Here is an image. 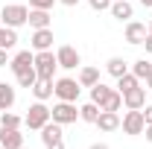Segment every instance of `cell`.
<instances>
[{"label": "cell", "instance_id": "obj_1", "mask_svg": "<svg viewBox=\"0 0 152 149\" xmlns=\"http://www.w3.org/2000/svg\"><path fill=\"white\" fill-rule=\"evenodd\" d=\"M26 20H29V9H26L23 3H6V6L0 9V23H3V26L20 29Z\"/></svg>", "mask_w": 152, "mask_h": 149}, {"label": "cell", "instance_id": "obj_2", "mask_svg": "<svg viewBox=\"0 0 152 149\" xmlns=\"http://www.w3.org/2000/svg\"><path fill=\"white\" fill-rule=\"evenodd\" d=\"M56 70H58V61H56V53H53V50L35 53V73H38V79L56 82Z\"/></svg>", "mask_w": 152, "mask_h": 149}, {"label": "cell", "instance_id": "obj_3", "mask_svg": "<svg viewBox=\"0 0 152 149\" xmlns=\"http://www.w3.org/2000/svg\"><path fill=\"white\" fill-rule=\"evenodd\" d=\"M50 123V108L44 105V102H32L29 108H26V117H23V126L26 129H32V131H41L44 126Z\"/></svg>", "mask_w": 152, "mask_h": 149}, {"label": "cell", "instance_id": "obj_4", "mask_svg": "<svg viewBox=\"0 0 152 149\" xmlns=\"http://www.w3.org/2000/svg\"><path fill=\"white\" fill-rule=\"evenodd\" d=\"M79 91H82V85L76 79H70V76H61V79L53 82V93H56L61 102H76L79 99Z\"/></svg>", "mask_w": 152, "mask_h": 149}, {"label": "cell", "instance_id": "obj_5", "mask_svg": "<svg viewBox=\"0 0 152 149\" xmlns=\"http://www.w3.org/2000/svg\"><path fill=\"white\" fill-rule=\"evenodd\" d=\"M50 120L58 123V126L76 123V120H79V108H76V102H61V99H58L56 105L50 108Z\"/></svg>", "mask_w": 152, "mask_h": 149}, {"label": "cell", "instance_id": "obj_6", "mask_svg": "<svg viewBox=\"0 0 152 149\" xmlns=\"http://www.w3.org/2000/svg\"><path fill=\"white\" fill-rule=\"evenodd\" d=\"M120 129L126 131V134H143L146 129V120H143V111L140 108H129V111L123 114V120H120Z\"/></svg>", "mask_w": 152, "mask_h": 149}, {"label": "cell", "instance_id": "obj_7", "mask_svg": "<svg viewBox=\"0 0 152 149\" xmlns=\"http://www.w3.org/2000/svg\"><path fill=\"white\" fill-rule=\"evenodd\" d=\"M56 61H58V67H64V70H76V67L82 64V56H79L76 47L64 44V47H58V50H56Z\"/></svg>", "mask_w": 152, "mask_h": 149}, {"label": "cell", "instance_id": "obj_8", "mask_svg": "<svg viewBox=\"0 0 152 149\" xmlns=\"http://www.w3.org/2000/svg\"><path fill=\"white\" fill-rule=\"evenodd\" d=\"M9 67H12V73H15V76L32 70V67H35V53H32V50H20V53H15L12 61H9Z\"/></svg>", "mask_w": 152, "mask_h": 149}, {"label": "cell", "instance_id": "obj_9", "mask_svg": "<svg viewBox=\"0 0 152 149\" xmlns=\"http://www.w3.org/2000/svg\"><path fill=\"white\" fill-rule=\"evenodd\" d=\"M149 35V29H146V23H140V20H126V41L129 44H143V38Z\"/></svg>", "mask_w": 152, "mask_h": 149}, {"label": "cell", "instance_id": "obj_10", "mask_svg": "<svg viewBox=\"0 0 152 149\" xmlns=\"http://www.w3.org/2000/svg\"><path fill=\"white\" fill-rule=\"evenodd\" d=\"M94 126L99 131H117L120 129V114L117 111H102V108H99V117H96Z\"/></svg>", "mask_w": 152, "mask_h": 149}, {"label": "cell", "instance_id": "obj_11", "mask_svg": "<svg viewBox=\"0 0 152 149\" xmlns=\"http://www.w3.org/2000/svg\"><path fill=\"white\" fill-rule=\"evenodd\" d=\"M0 146L3 149H20L23 146L20 129H3V126H0Z\"/></svg>", "mask_w": 152, "mask_h": 149}, {"label": "cell", "instance_id": "obj_12", "mask_svg": "<svg viewBox=\"0 0 152 149\" xmlns=\"http://www.w3.org/2000/svg\"><path fill=\"white\" fill-rule=\"evenodd\" d=\"M41 50H53V29H35L32 32V53H41Z\"/></svg>", "mask_w": 152, "mask_h": 149}, {"label": "cell", "instance_id": "obj_13", "mask_svg": "<svg viewBox=\"0 0 152 149\" xmlns=\"http://www.w3.org/2000/svg\"><path fill=\"white\" fill-rule=\"evenodd\" d=\"M123 105L126 108H143L146 105V88H134V91H129V93H123Z\"/></svg>", "mask_w": 152, "mask_h": 149}, {"label": "cell", "instance_id": "obj_14", "mask_svg": "<svg viewBox=\"0 0 152 149\" xmlns=\"http://www.w3.org/2000/svg\"><path fill=\"white\" fill-rule=\"evenodd\" d=\"M108 12H111V18H117V20H132V15H134V6L129 3V0H114Z\"/></svg>", "mask_w": 152, "mask_h": 149}, {"label": "cell", "instance_id": "obj_15", "mask_svg": "<svg viewBox=\"0 0 152 149\" xmlns=\"http://www.w3.org/2000/svg\"><path fill=\"white\" fill-rule=\"evenodd\" d=\"M32 29H47L50 23H53V18H50V12L47 9H29V20H26Z\"/></svg>", "mask_w": 152, "mask_h": 149}, {"label": "cell", "instance_id": "obj_16", "mask_svg": "<svg viewBox=\"0 0 152 149\" xmlns=\"http://www.w3.org/2000/svg\"><path fill=\"white\" fill-rule=\"evenodd\" d=\"M41 140H44V146H50V143H58V140H64V134H61V126L58 123H47L44 129H41Z\"/></svg>", "mask_w": 152, "mask_h": 149}, {"label": "cell", "instance_id": "obj_17", "mask_svg": "<svg viewBox=\"0 0 152 149\" xmlns=\"http://www.w3.org/2000/svg\"><path fill=\"white\" fill-rule=\"evenodd\" d=\"M15 99H18L15 88H12L9 82H0V111H9V108L15 105Z\"/></svg>", "mask_w": 152, "mask_h": 149}, {"label": "cell", "instance_id": "obj_18", "mask_svg": "<svg viewBox=\"0 0 152 149\" xmlns=\"http://www.w3.org/2000/svg\"><path fill=\"white\" fill-rule=\"evenodd\" d=\"M105 70H108L114 79H120L123 73H129V61H126V58H120V56H111L108 61H105Z\"/></svg>", "mask_w": 152, "mask_h": 149}, {"label": "cell", "instance_id": "obj_19", "mask_svg": "<svg viewBox=\"0 0 152 149\" xmlns=\"http://www.w3.org/2000/svg\"><path fill=\"white\" fill-rule=\"evenodd\" d=\"M29 91L35 93V99H38V102H47V99L53 96V82H47V79H38V82L32 85V88H29Z\"/></svg>", "mask_w": 152, "mask_h": 149}, {"label": "cell", "instance_id": "obj_20", "mask_svg": "<svg viewBox=\"0 0 152 149\" xmlns=\"http://www.w3.org/2000/svg\"><path fill=\"white\" fill-rule=\"evenodd\" d=\"M15 44H18V29L0 23V50H12Z\"/></svg>", "mask_w": 152, "mask_h": 149}, {"label": "cell", "instance_id": "obj_21", "mask_svg": "<svg viewBox=\"0 0 152 149\" xmlns=\"http://www.w3.org/2000/svg\"><path fill=\"white\" fill-rule=\"evenodd\" d=\"M76 82H79L82 88H94L96 82H99V70H96V67H82Z\"/></svg>", "mask_w": 152, "mask_h": 149}, {"label": "cell", "instance_id": "obj_22", "mask_svg": "<svg viewBox=\"0 0 152 149\" xmlns=\"http://www.w3.org/2000/svg\"><path fill=\"white\" fill-rule=\"evenodd\" d=\"M111 91H114V88H108L105 82H96L94 88H91V102H96V105L102 108V102H105V99L111 96Z\"/></svg>", "mask_w": 152, "mask_h": 149}, {"label": "cell", "instance_id": "obj_23", "mask_svg": "<svg viewBox=\"0 0 152 149\" xmlns=\"http://www.w3.org/2000/svg\"><path fill=\"white\" fill-rule=\"evenodd\" d=\"M137 85H140V79H137V76H134L132 70H129V73H123L120 79H117V91H120V93H129V91H134Z\"/></svg>", "mask_w": 152, "mask_h": 149}, {"label": "cell", "instance_id": "obj_24", "mask_svg": "<svg viewBox=\"0 0 152 149\" xmlns=\"http://www.w3.org/2000/svg\"><path fill=\"white\" fill-rule=\"evenodd\" d=\"M96 117H99V105H96V102H85V105H79V120H85V123H96Z\"/></svg>", "mask_w": 152, "mask_h": 149}, {"label": "cell", "instance_id": "obj_25", "mask_svg": "<svg viewBox=\"0 0 152 149\" xmlns=\"http://www.w3.org/2000/svg\"><path fill=\"white\" fill-rule=\"evenodd\" d=\"M0 126H3V129H20V126H23V120L9 108V111H0Z\"/></svg>", "mask_w": 152, "mask_h": 149}, {"label": "cell", "instance_id": "obj_26", "mask_svg": "<svg viewBox=\"0 0 152 149\" xmlns=\"http://www.w3.org/2000/svg\"><path fill=\"white\" fill-rule=\"evenodd\" d=\"M132 73L137 76V79H146V76L152 73V61L149 58H137V61L132 64Z\"/></svg>", "mask_w": 152, "mask_h": 149}, {"label": "cell", "instance_id": "obj_27", "mask_svg": "<svg viewBox=\"0 0 152 149\" xmlns=\"http://www.w3.org/2000/svg\"><path fill=\"white\" fill-rule=\"evenodd\" d=\"M123 108V93L120 91H111V96L102 102V111H120Z\"/></svg>", "mask_w": 152, "mask_h": 149}, {"label": "cell", "instance_id": "obj_28", "mask_svg": "<svg viewBox=\"0 0 152 149\" xmlns=\"http://www.w3.org/2000/svg\"><path fill=\"white\" fill-rule=\"evenodd\" d=\"M15 79H18V85H20V88H32V85L38 82V73H35V67H32V70H26V73L15 76Z\"/></svg>", "mask_w": 152, "mask_h": 149}, {"label": "cell", "instance_id": "obj_29", "mask_svg": "<svg viewBox=\"0 0 152 149\" xmlns=\"http://www.w3.org/2000/svg\"><path fill=\"white\" fill-rule=\"evenodd\" d=\"M114 0H88V6L94 9V12H105V9H111Z\"/></svg>", "mask_w": 152, "mask_h": 149}, {"label": "cell", "instance_id": "obj_30", "mask_svg": "<svg viewBox=\"0 0 152 149\" xmlns=\"http://www.w3.org/2000/svg\"><path fill=\"white\" fill-rule=\"evenodd\" d=\"M53 3H56V0H29V9H47V12H50Z\"/></svg>", "mask_w": 152, "mask_h": 149}, {"label": "cell", "instance_id": "obj_31", "mask_svg": "<svg viewBox=\"0 0 152 149\" xmlns=\"http://www.w3.org/2000/svg\"><path fill=\"white\" fill-rule=\"evenodd\" d=\"M140 111H143V120H146V126H149V123H152V102H146Z\"/></svg>", "mask_w": 152, "mask_h": 149}, {"label": "cell", "instance_id": "obj_32", "mask_svg": "<svg viewBox=\"0 0 152 149\" xmlns=\"http://www.w3.org/2000/svg\"><path fill=\"white\" fill-rule=\"evenodd\" d=\"M6 53H9V50H0V67H6V64H9V61H12V58L6 56Z\"/></svg>", "mask_w": 152, "mask_h": 149}, {"label": "cell", "instance_id": "obj_33", "mask_svg": "<svg viewBox=\"0 0 152 149\" xmlns=\"http://www.w3.org/2000/svg\"><path fill=\"white\" fill-rule=\"evenodd\" d=\"M143 47H146V53L152 56V35H146V38H143Z\"/></svg>", "mask_w": 152, "mask_h": 149}, {"label": "cell", "instance_id": "obj_34", "mask_svg": "<svg viewBox=\"0 0 152 149\" xmlns=\"http://www.w3.org/2000/svg\"><path fill=\"white\" fill-rule=\"evenodd\" d=\"M143 134H146V140H149V143H152V123H149V126H146V129H143Z\"/></svg>", "mask_w": 152, "mask_h": 149}, {"label": "cell", "instance_id": "obj_35", "mask_svg": "<svg viewBox=\"0 0 152 149\" xmlns=\"http://www.w3.org/2000/svg\"><path fill=\"white\" fill-rule=\"evenodd\" d=\"M47 149H64V140H58V143H50Z\"/></svg>", "mask_w": 152, "mask_h": 149}, {"label": "cell", "instance_id": "obj_36", "mask_svg": "<svg viewBox=\"0 0 152 149\" xmlns=\"http://www.w3.org/2000/svg\"><path fill=\"white\" fill-rule=\"evenodd\" d=\"M88 149H108V143H91Z\"/></svg>", "mask_w": 152, "mask_h": 149}, {"label": "cell", "instance_id": "obj_37", "mask_svg": "<svg viewBox=\"0 0 152 149\" xmlns=\"http://www.w3.org/2000/svg\"><path fill=\"white\" fill-rule=\"evenodd\" d=\"M58 3H61V6H76L79 0H58Z\"/></svg>", "mask_w": 152, "mask_h": 149}, {"label": "cell", "instance_id": "obj_38", "mask_svg": "<svg viewBox=\"0 0 152 149\" xmlns=\"http://www.w3.org/2000/svg\"><path fill=\"white\" fill-rule=\"evenodd\" d=\"M143 82H146V91H152V73L146 76V79H143Z\"/></svg>", "mask_w": 152, "mask_h": 149}, {"label": "cell", "instance_id": "obj_39", "mask_svg": "<svg viewBox=\"0 0 152 149\" xmlns=\"http://www.w3.org/2000/svg\"><path fill=\"white\" fill-rule=\"evenodd\" d=\"M140 3H143V6H146V9H152V0H140Z\"/></svg>", "mask_w": 152, "mask_h": 149}, {"label": "cell", "instance_id": "obj_40", "mask_svg": "<svg viewBox=\"0 0 152 149\" xmlns=\"http://www.w3.org/2000/svg\"><path fill=\"white\" fill-rule=\"evenodd\" d=\"M146 29H149V35H152V20H149V26H146Z\"/></svg>", "mask_w": 152, "mask_h": 149}, {"label": "cell", "instance_id": "obj_41", "mask_svg": "<svg viewBox=\"0 0 152 149\" xmlns=\"http://www.w3.org/2000/svg\"><path fill=\"white\" fill-rule=\"evenodd\" d=\"M20 149H26V146H20Z\"/></svg>", "mask_w": 152, "mask_h": 149}, {"label": "cell", "instance_id": "obj_42", "mask_svg": "<svg viewBox=\"0 0 152 149\" xmlns=\"http://www.w3.org/2000/svg\"><path fill=\"white\" fill-rule=\"evenodd\" d=\"M0 149H3V146H0Z\"/></svg>", "mask_w": 152, "mask_h": 149}]
</instances>
